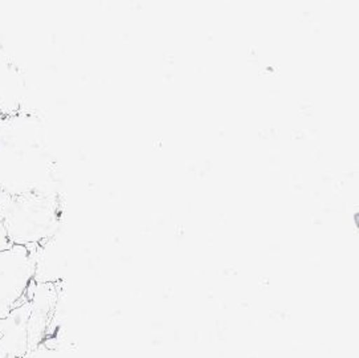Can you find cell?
Returning a JSON list of instances; mask_svg holds the SVG:
<instances>
[{"label": "cell", "mask_w": 359, "mask_h": 358, "mask_svg": "<svg viewBox=\"0 0 359 358\" xmlns=\"http://www.w3.org/2000/svg\"><path fill=\"white\" fill-rule=\"evenodd\" d=\"M46 128L34 113L0 116V189L11 197L55 195Z\"/></svg>", "instance_id": "cell-1"}, {"label": "cell", "mask_w": 359, "mask_h": 358, "mask_svg": "<svg viewBox=\"0 0 359 358\" xmlns=\"http://www.w3.org/2000/svg\"><path fill=\"white\" fill-rule=\"evenodd\" d=\"M32 310L27 300L0 319V358H22L28 352V320Z\"/></svg>", "instance_id": "cell-4"}, {"label": "cell", "mask_w": 359, "mask_h": 358, "mask_svg": "<svg viewBox=\"0 0 359 358\" xmlns=\"http://www.w3.org/2000/svg\"><path fill=\"white\" fill-rule=\"evenodd\" d=\"M35 270L31 246L15 244L10 250L0 251V319L25 303L23 296Z\"/></svg>", "instance_id": "cell-3"}, {"label": "cell", "mask_w": 359, "mask_h": 358, "mask_svg": "<svg viewBox=\"0 0 359 358\" xmlns=\"http://www.w3.org/2000/svg\"><path fill=\"white\" fill-rule=\"evenodd\" d=\"M13 246H15V244L11 243V240L7 235V231L3 226V222H1L0 223V251L10 250Z\"/></svg>", "instance_id": "cell-6"}, {"label": "cell", "mask_w": 359, "mask_h": 358, "mask_svg": "<svg viewBox=\"0 0 359 358\" xmlns=\"http://www.w3.org/2000/svg\"><path fill=\"white\" fill-rule=\"evenodd\" d=\"M10 198H11V195H8L6 191H3L0 189V211H1V208L7 204V202L10 201Z\"/></svg>", "instance_id": "cell-7"}, {"label": "cell", "mask_w": 359, "mask_h": 358, "mask_svg": "<svg viewBox=\"0 0 359 358\" xmlns=\"http://www.w3.org/2000/svg\"><path fill=\"white\" fill-rule=\"evenodd\" d=\"M3 222V218H1V213H0V223Z\"/></svg>", "instance_id": "cell-8"}, {"label": "cell", "mask_w": 359, "mask_h": 358, "mask_svg": "<svg viewBox=\"0 0 359 358\" xmlns=\"http://www.w3.org/2000/svg\"><path fill=\"white\" fill-rule=\"evenodd\" d=\"M25 76L13 60L0 52V116L25 113Z\"/></svg>", "instance_id": "cell-5"}, {"label": "cell", "mask_w": 359, "mask_h": 358, "mask_svg": "<svg viewBox=\"0 0 359 358\" xmlns=\"http://www.w3.org/2000/svg\"><path fill=\"white\" fill-rule=\"evenodd\" d=\"M0 213L8 238L18 246L40 243L59 223L55 195L11 197Z\"/></svg>", "instance_id": "cell-2"}]
</instances>
